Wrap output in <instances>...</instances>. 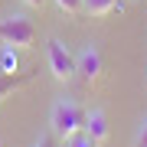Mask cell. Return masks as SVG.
Segmentation results:
<instances>
[{"mask_svg":"<svg viewBox=\"0 0 147 147\" xmlns=\"http://www.w3.org/2000/svg\"><path fill=\"white\" fill-rule=\"evenodd\" d=\"M69 147H95V141H92L88 134H75L72 141H69Z\"/></svg>","mask_w":147,"mask_h":147,"instance_id":"cell-10","label":"cell"},{"mask_svg":"<svg viewBox=\"0 0 147 147\" xmlns=\"http://www.w3.org/2000/svg\"><path fill=\"white\" fill-rule=\"evenodd\" d=\"M85 134H88L95 144H101L108 137V118H105V111H88V115H85Z\"/></svg>","mask_w":147,"mask_h":147,"instance_id":"cell-5","label":"cell"},{"mask_svg":"<svg viewBox=\"0 0 147 147\" xmlns=\"http://www.w3.org/2000/svg\"><path fill=\"white\" fill-rule=\"evenodd\" d=\"M53 3L59 7V13H65V16H75L82 10V0H53Z\"/></svg>","mask_w":147,"mask_h":147,"instance_id":"cell-9","label":"cell"},{"mask_svg":"<svg viewBox=\"0 0 147 147\" xmlns=\"http://www.w3.org/2000/svg\"><path fill=\"white\" fill-rule=\"evenodd\" d=\"M16 53L20 49H13V46H7L0 53V72H16Z\"/></svg>","mask_w":147,"mask_h":147,"instance_id":"cell-8","label":"cell"},{"mask_svg":"<svg viewBox=\"0 0 147 147\" xmlns=\"http://www.w3.org/2000/svg\"><path fill=\"white\" fill-rule=\"evenodd\" d=\"M23 3H26V7H42L46 0H23Z\"/></svg>","mask_w":147,"mask_h":147,"instance_id":"cell-13","label":"cell"},{"mask_svg":"<svg viewBox=\"0 0 147 147\" xmlns=\"http://www.w3.org/2000/svg\"><path fill=\"white\" fill-rule=\"evenodd\" d=\"M46 53H49V69H53V75H56L59 82H69L75 72H79V62H75V56L69 53V46H65L62 39L53 36V39L46 42Z\"/></svg>","mask_w":147,"mask_h":147,"instance_id":"cell-3","label":"cell"},{"mask_svg":"<svg viewBox=\"0 0 147 147\" xmlns=\"http://www.w3.org/2000/svg\"><path fill=\"white\" fill-rule=\"evenodd\" d=\"M33 147H56V144H53V137H49V134H42V137H39V141L33 144Z\"/></svg>","mask_w":147,"mask_h":147,"instance_id":"cell-12","label":"cell"},{"mask_svg":"<svg viewBox=\"0 0 147 147\" xmlns=\"http://www.w3.org/2000/svg\"><path fill=\"white\" fill-rule=\"evenodd\" d=\"M115 7H118V0H82V10L92 16H108Z\"/></svg>","mask_w":147,"mask_h":147,"instance_id":"cell-7","label":"cell"},{"mask_svg":"<svg viewBox=\"0 0 147 147\" xmlns=\"http://www.w3.org/2000/svg\"><path fill=\"white\" fill-rule=\"evenodd\" d=\"M85 115H88V111H82L72 98H59L53 105V115H49L53 134L59 137V141H72V137L85 127Z\"/></svg>","mask_w":147,"mask_h":147,"instance_id":"cell-1","label":"cell"},{"mask_svg":"<svg viewBox=\"0 0 147 147\" xmlns=\"http://www.w3.org/2000/svg\"><path fill=\"white\" fill-rule=\"evenodd\" d=\"M33 79V75H16V72H0V101L7 98L10 92H16V88H23Z\"/></svg>","mask_w":147,"mask_h":147,"instance_id":"cell-6","label":"cell"},{"mask_svg":"<svg viewBox=\"0 0 147 147\" xmlns=\"http://www.w3.org/2000/svg\"><path fill=\"white\" fill-rule=\"evenodd\" d=\"M137 147H147V118L141 121V131H137Z\"/></svg>","mask_w":147,"mask_h":147,"instance_id":"cell-11","label":"cell"},{"mask_svg":"<svg viewBox=\"0 0 147 147\" xmlns=\"http://www.w3.org/2000/svg\"><path fill=\"white\" fill-rule=\"evenodd\" d=\"M0 42L13 46V49H30L36 42V26L23 13H10V16L0 20Z\"/></svg>","mask_w":147,"mask_h":147,"instance_id":"cell-2","label":"cell"},{"mask_svg":"<svg viewBox=\"0 0 147 147\" xmlns=\"http://www.w3.org/2000/svg\"><path fill=\"white\" fill-rule=\"evenodd\" d=\"M75 62H79V75H82L88 85L101 75V53H98L95 46H85L82 53H79V59H75Z\"/></svg>","mask_w":147,"mask_h":147,"instance_id":"cell-4","label":"cell"}]
</instances>
